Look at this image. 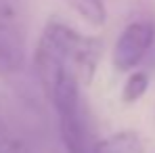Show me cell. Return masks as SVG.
<instances>
[{
  "label": "cell",
  "mask_w": 155,
  "mask_h": 153,
  "mask_svg": "<svg viewBox=\"0 0 155 153\" xmlns=\"http://www.w3.org/2000/svg\"><path fill=\"white\" fill-rule=\"evenodd\" d=\"M65 2L92 27H101L107 19L105 0H65Z\"/></svg>",
  "instance_id": "cell-7"
},
{
  "label": "cell",
  "mask_w": 155,
  "mask_h": 153,
  "mask_svg": "<svg viewBox=\"0 0 155 153\" xmlns=\"http://www.w3.org/2000/svg\"><path fill=\"white\" fill-rule=\"evenodd\" d=\"M155 40V27L149 21H132L124 27L122 36L113 46V67L117 72L134 69L145 55L149 52Z\"/></svg>",
  "instance_id": "cell-4"
},
{
  "label": "cell",
  "mask_w": 155,
  "mask_h": 153,
  "mask_svg": "<svg viewBox=\"0 0 155 153\" xmlns=\"http://www.w3.org/2000/svg\"><path fill=\"white\" fill-rule=\"evenodd\" d=\"M149 88V74L145 72H132L122 88V101L124 103H136Z\"/></svg>",
  "instance_id": "cell-8"
},
{
  "label": "cell",
  "mask_w": 155,
  "mask_h": 153,
  "mask_svg": "<svg viewBox=\"0 0 155 153\" xmlns=\"http://www.w3.org/2000/svg\"><path fill=\"white\" fill-rule=\"evenodd\" d=\"M94 153H143V141L136 132L122 130L103 141H97Z\"/></svg>",
  "instance_id": "cell-6"
},
{
  "label": "cell",
  "mask_w": 155,
  "mask_h": 153,
  "mask_svg": "<svg viewBox=\"0 0 155 153\" xmlns=\"http://www.w3.org/2000/svg\"><path fill=\"white\" fill-rule=\"evenodd\" d=\"M25 65V32L8 0H0V76H15Z\"/></svg>",
  "instance_id": "cell-3"
},
{
  "label": "cell",
  "mask_w": 155,
  "mask_h": 153,
  "mask_svg": "<svg viewBox=\"0 0 155 153\" xmlns=\"http://www.w3.org/2000/svg\"><path fill=\"white\" fill-rule=\"evenodd\" d=\"M0 153H38V134L17 99L0 90Z\"/></svg>",
  "instance_id": "cell-2"
},
{
  "label": "cell",
  "mask_w": 155,
  "mask_h": 153,
  "mask_svg": "<svg viewBox=\"0 0 155 153\" xmlns=\"http://www.w3.org/2000/svg\"><path fill=\"white\" fill-rule=\"evenodd\" d=\"M103 42L94 36L52 21L44 27L36 48V72L44 97L57 115L76 109L82 101V86L94 78Z\"/></svg>",
  "instance_id": "cell-1"
},
{
  "label": "cell",
  "mask_w": 155,
  "mask_h": 153,
  "mask_svg": "<svg viewBox=\"0 0 155 153\" xmlns=\"http://www.w3.org/2000/svg\"><path fill=\"white\" fill-rule=\"evenodd\" d=\"M59 120V134H61V143L67 153H94V136H92V128L90 120L86 113V107L80 105L76 109L57 115Z\"/></svg>",
  "instance_id": "cell-5"
}]
</instances>
